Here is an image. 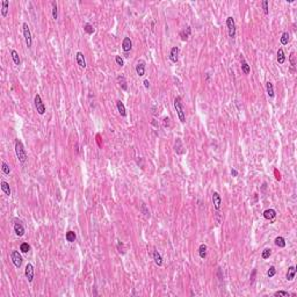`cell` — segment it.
<instances>
[{"label": "cell", "instance_id": "cell-34", "mask_svg": "<svg viewBox=\"0 0 297 297\" xmlns=\"http://www.w3.org/2000/svg\"><path fill=\"white\" fill-rule=\"evenodd\" d=\"M1 170H2V172H4V174H9V172H11V167H9V165H7L5 162H1Z\"/></svg>", "mask_w": 297, "mask_h": 297}, {"label": "cell", "instance_id": "cell-41", "mask_svg": "<svg viewBox=\"0 0 297 297\" xmlns=\"http://www.w3.org/2000/svg\"><path fill=\"white\" fill-rule=\"evenodd\" d=\"M115 62H116V64L120 65V66H123V65H124V60H123V58H122L121 56H116V57H115Z\"/></svg>", "mask_w": 297, "mask_h": 297}, {"label": "cell", "instance_id": "cell-37", "mask_svg": "<svg viewBox=\"0 0 297 297\" xmlns=\"http://www.w3.org/2000/svg\"><path fill=\"white\" fill-rule=\"evenodd\" d=\"M29 250H30V246H29V244L28 243H22L20 245V251H21L22 253H28Z\"/></svg>", "mask_w": 297, "mask_h": 297}, {"label": "cell", "instance_id": "cell-13", "mask_svg": "<svg viewBox=\"0 0 297 297\" xmlns=\"http://www.w3.org/2000/svg\"><path fill=\"white\" fill-rule=\"evenodd\" d=\"M240 63H242V71L244 72V74H248L251 72V66L248 65V63L246 62L243 55H240Z\"/></svg>", "mask_w": 297, "mask_h": 297}, {"label": "cell", "instance_id": "cell-33", "mask_svg": "<svg viewBox=\"0 0 297 297\" xmlns=\"http://www.w3.org/2000/svg\"><path fill=\"white\" fill-rule=\"evenodd\" d=\"M84 30H85L88 35L94 34V31H95V29L93 28V26H92V25H90V23H86V25L84 26Z\"/></svg>", "mask_w": 297, "mask_h": 297}, {"label": "cell", "instance_id": "cell-31", "mask_svg": "<svg viewBox=\"0 0 297 297\" xmlns=\"http://www.w3.org/2000/svg\"><path fill=\"white\" fill-rule=\"evenodd\" d=\"M51 6H52V17H54V20H57V19H58V7H57V2H56V1H52V2H51Z\"/></svg>", "mask_w": 297, "mask_h": 297}, {"label": "cell", "instance_id": "cell-27", "mask_svg": "<svg viewBox=\"0 0 297 297\" xmlns=\"http://www.w3.org/2000/svg\"><path fill=\"white\" fill-rule=\"evenodd\" d=\"M284 62H285V55H284L283 49H279L277 50V63L283 64Z\"/></svg>", "mask_w": 297, "mask_h": 297}, {"label": "cell", "instance_id": "cell-12", "mask_svg": "<svg viewBox=\"0 0 297 297\" xmlns=\"http://www.w3.org/2000/svg\"><path fill=\"white\" fill-rule=\"evenodd\" d=\"M136 73L139 77H143L145 74V62L144 60H139L136 65Z\"/></svg>", "mask_w": 297, "mask_h": 297}, {"label": "cell", "instance_id": "cell-14", "mask_svg": "<svg viewBox=\"0 0 297 297\" xmlns=\"http://www.w3.org/2000/svg\"><path fill=\"white\" fill-rule=\"evenodd\" d=\"M76 58H77V63H78V65L80 66L81 68H86V60H85V56H84V54L82 52H77V55H76Z\"/></svg>", "mask_w": 297, "mask_h": 297}, {"label": "cell", "instance_id": "cell-6", "mask_svg": "<svg viewBox=\"0 0 297 297\" xmlns=\"http://www.w3.org/2000/svg\"><path fill=\"white\" fill-rule=\"evenodd\" d=\"M11 259H12L14 266H15L16 268H20V267L22 266V257H21V254L19 253V251H12V252H11Z\"/></svg>", "mask_w": 297, "mask_h": 297}, {"label": "cell", "instance_id": "cell-35", "mask_svg": "<svg viewBox=\"0 0 297 297\" xmlns=\"http://www.w3.org/2000/svg\"><path fill=\"white\" fill-rule=\"evenodd\" d=\"M272 256V250L270 248H265L264 251H262V253H261V258L262 259H269V257Z\"/></svg>", "mask_w": 297, "mask_h": 297}, {"label": "cell", "instance_id": "cell-39", "mask_svg": "<svg viewBox=\"0 0 297 297\" xmlns=\"http://www.w3.org/2000/svg\"><path fill=\"white\" fill-rule=\"evenodd\" d=\"M262 8H264V13L266 14V15H268L269 9H268V1H267V0H264V1H262Z\"/></svg>", "mask_w": 297, "mask_h": 297}, {"label": "cell", "instance_id": "cell-8", "mask_svg": "<svg viewBox=\"0 0 297 297\" xmlns=\"http://www.w3.org/2000/svg\"><path fill=\"white\" fill-rule=\"evenodd\" d=\"M213 204H214V208L216 211H219L221 210V207H222V197L221 195L217 193V191H214L213 193Z\"/></svg>", "mask_w": 297, "mask_h": 297}, {"label": "cell", "instance_id": "cell-23", "mask_svg": "<svg viewBox=\"0 0 297 297\" xmlns=\"http://www.w3.org/2000/svg\"><path fill=\"white\" fill-rule=\"evenodd\" d=\"M153 260H154L157 266H162V257L160 256V253L158 251L153 252Z\"/></svg>", "mask_w": 297, "mask_h": 297}, {"label": "cell", "instance_id": "cell-32", "mask_svg": "<svg viewBox=\"0 0 297 297\" xmlns=\"http://www.w3.org/2000/svg\"><path fill=\"white\" fill-rule=\"evenodd\" d=\"M140 211L143 213V215L146 217V218H150V210L148 209V207H146V204L145 203H142V205H140Z\"/></svg>", "mask_w": 297, "mask_h": 297}, {"label": "cell", "instance_id": "cell-3", "mask_svg": "<svg viewBox=\"0 0 297 297\" xmlns=\"http://www.w3.org/2000/svg\"><path fill=\"white\" fill-rule=\"evenodd\" d=\"M22 29H23V36H25L26 44H27L28 48H31V45H33V37H31V33H30V29H29V26H28L27 22H23Z\"/></svg>", "mask_w": 297, "mask_h": 297}, {"label": "cell", "instance_id": "cell-2", "mask_svg": "<svg viewBox=\"0 0 297 297\" xmlns=\"http://www.w3.org/2000/svg\"><path fill=\"white\" fill-rule=\"evenodd\" d=\"M174 108L176 110V114H178V117L181 123H185L186 122V114H185V110H183V105H182V100L180 96H176L175 100H174Z\"/></svg>", "mask_w": 297, "mask_h": 297}, {"label": "cell", "instance_id": "cell-44", "mask_svg": "<svg viewBox=\"0 0 297 297\" xmlns=\"http://www.w3.org/2000/svg\"><path fill=\"white\" fill-rule=\"evenodd\" d=\"M231 175L232 176H238V171H237V170H234V168H232V170H231Z\"/></svg>", "mask_w": 297, "mask_h": 297}, {"label": "cell", "instance_id": "cell-40", "mask_svg": "<svg viewBox=\"0 0 297 297\" xmlns=\"http://www.w3.org/2000/svg\"><path fill=\"white\" fill-rule=\"evenodd\" d=\"M276 274V269H275V267L274 266H270L268 272H267V275H268V277H273L274 275Z\"/></svg>", "mask_w": 297, "mask_h": 297}, {"label": "cell", "instance_id": "cell-42", "mask_svg": "<svg viewBox=\"0 0 297 297\" xmlns=\"http://www.w3.org/2000/svg\"><path fill=\"white\" fill-rule=\"evenodd\" d=\"M256 274H257V269H253V272H252V275H251V284L254 282V279H256Z\"/></svg>", "mask_w": 297, "mask_h": 297}, {"label": "cell", "instance_id": "cell-20", "mask_svg": "<svg viewBox=\"0 0 297 297\" xmlns=\"http://www.w3.org/2000/svg\"><path fill=\"white\" fill-rule=\"evenodd\" d=\"M190 34H191V28L187 27L185 30H182V31L180 33V37H181V40L182 41H187L188 40V37L190 36Z\"/></svg>", "mask_w": 297, "mask_h": 297}, {"label": "cell", "instance_id": "cell-22", "mask_svg": "<svg viewBox=\"0 0 297 297\" xmlns=\"http://www.w3.org/2000/svg\"><path fill=\"white\" fill-rule=\"evenodd\" d=\"M1 4H2V7H1V16H2V17H6L7 14H8V6H9V4H8L7 0H4Z\"/></svg>", "mask_w": 297, "mask_h": 297}, {"label": "cell", "instance_id": "cell-15", "mask_svg": "<svg viewBox=\"0 0 297 297\" xmlns=\"http://www.w3.org/2000/svg\"><path fill=\"white\" fill-rule=\"evenodd\" d=\"M295 275H296V267H295V266L289 267V268H288V272H287V275H285L287 280H288V281H293V280L295 279Z\"/></svg>", "mask_w": 297, "mask_h": 297}, {"label": "cell", "instance_id": "cell-36", "mask_svg": "<svg viewBox=\"0 0 297 297\" xmlns=\"http://www.w3.org/2000/svg\"><path fill=\"white\" fill-rule=\"evenodd\" d=\"M289 58H290V64H291V68H290V70H291V71L294 72V71H295V66H296V59H295V52H291V54H290V57H289Z\"/></svg>", "mask_w": 297, "mask_h": 297}, {"label": "cell", "instance_id": "cell-17", "mask_svg": "<svg viewBox=\"0 0 297 297\" xmlns=\"http://www.w3.org/2000/svg\"><path fill=\"white\" fill-rule=\"evenodd\" d=\"M116 107H117L119 113L121 114V116L125 117V116H127V110H125V107H124V105H123V102H122L121 100L116 101Z\"/></svg>", "mask_w": 297, "mask_h": 297}, {"label": "cell", "instance_id": "cell-25", "mask_svg": "<svg viewBox=\"0 0 297 297\" xmlns=\"http://www.w3.org/2000/svg\"><path fill=\"white\" fill-rule=\"evenodd\" d=\"M65 238H66V240L68 243H74L76 239H77V236H76V233L73 231H68L66 234H65Z\"/></svg>", "mask_w": 297, "mask_h": 297}, {"label": "cell", "instance_id": "cell-29", "mask_svg": "<svg viewBox=\"0 0 297 297\" xmlns=\"http://www.w3.org/2000/svg\"><path fill=\"white\" fill-rule=\"evenodd\" d=\"M275 245H276L277 247H280V248L285 247V240H284L283 237H281V236L276 237V238H275Z\"/></svg>", "mask_w": 297, "mask_h": 297}, {"label": "cell", "instance_id": "cell-26", "mask_svg": "<svg viewBox=\"0 0 297 297\" xmlns=\"http://www.w3.org/2000/svg\"><path fill=\"white\" fill-rule=\"evenodd\" d=\"M117 81H119V84H120V86H121V88L123 91L128 90V85H127V80H125L124 76H119L117 77Z\"/></svg>", "mask_w": 297, "mask_h": 297}, {"label": "cell", "instance_id": "cell-38", "mask_svg": "<svg viewBox=\"0 0 297 297\" xmlns=\"http://www.w3.org/2000/svg\"><path fill=\"white\" fill-rule=\"evenodd\" d=\"M274 296L275 297H289L290 294L288 291H283V290H279L276 293H274Z\"/></svg>", "mask_w": 297, "mask_h": 297}, {"label": "cell", "instance_id": "cell-16", "mask_svg": "<svg viewBox=\"0 0 297 297\" xmlns=\"http://www.w3.org/2000/svg\"><path fill=\"white\" fill-rule=\"evenodd\" d=\"M264 217L266 218V219H268V221H272V219H274L275 217H276V211L274 210V209H267V210H265L264 211Z\"/></svg>", "mask_w": 297, "mask_h": 297}, {"label": "cell", "instance_id": "cell-28", "mask_svg": "<svg viewBox=\"0 0 297 297\" xmlns=\"http://www.w3.org/2000/svg\"><path fill=\"white\" fill-rule=\"evenodd\" d=\"M280 41H281V44H282V45H287V44L289 43V41H290V35H289V33H288V31H284L283 34L281 35Z\"/></svg>", "mask_w": 297, "mask_h": 297}, {"label": "cell", "instance_id": "cell-7", "mask_svg": "<svg viewBox=\"0 0 297 297\" xmlns=\"http://www.w3.org/2000/svg\"><path fill=\"white\" fill-rule=\"evenodd\" d=\"M14 232L19 237H22L25 234V226L20 219H14Z\"/></svg>", "mask_w": 297, "mask_h": 297}, {"label": "cell", "instance_id": "cell-9", "mask_svg": "<svg viewBox=\"0 0 297 297\" xmlns=\"http://www.w3.org/2000/svg\"><path fill=\"white\" fill-rule=\"evenodd\" d=\"M25 274H26V277L28 279V281L33 282V280H34V266L31 264H27Z\"/></svg>", "mask_w": 297, "mask_h": 297}, {"label": "cell", "instance_id": "cell-21", "mask_svg": "<svg viewBox=\"0 0 297 297\" xmlns=\"http://www.w3.org/2000/svg\"><path fill=\"white\" fill-rule=\"evenodd\" d=\"M207 253H208V247L205 244H201L200 247H199V254L202 259H205L207 258Z\"/></svg>", "mask_w": 297, "mask_h": 297}, {"label": "cell", "instance_id": "cell-45", "mask_svg": "<svg viewBox=\"0 0 297 297\" xmlns=\"http://www.w3.org/2000/svg\"><path fill=\"white\" fill-rule=\"evenodd\" d=\"M143 84H144V86H145V88H148L150 87V81L148 79H145V80L143 81Z\"/></svg>", "mask_w": 297, "mask_h": 297}, {"label": "cell", "instance_id": "cell-4", "mask_svg": "<svg viewBox=\"0 0 297 297\" xmlns=\"http://www.w3.org/2000/svg\"><path fill=\"white\" fill-rule=\"evenodd\" d=\"M226 27H228L229 37L234 39L236 37V22H234V19L232 16H229L226 19Z\"/></svg>", "mask_w": 297, "mask_h": 297}, {"label": "cell", "instance_id": "cell-1", "mask_svg": "<svg viewBox=\"0 0 297 297\" xmlns=\"http://www.w3.org/2000/svg\"><path fill=\"white\" fill-rule=\"evenodd\" d=\"M14 148H15V153H16V157H17L19 162L21 164H25L27 162V152H26V148L23 146L22 142L20 139H16Z\"/></svg>", "mask_w": 297, "mask_h": 297}, {"label": "cell", "instance_id": "cell-5", "mask_svg": "<svg viewBox=\"0 0 297 297\" xmlns=\"http://www.w3.org/2000/svg\"><path fill=\"white\" fill-rule=\"evenodd\" d=\"M34 102H35V108L37 110V113L40 115H44V113H45V106H44V103H43V101H42V99H41V96L39 94L35 95Z\"/></svg>", "mask_w": 297, "mask_h": 297}, {"label": "cell", "instance_id": "cell-18", "mask_svg": "<svg viewBox=\"0 0 297 297\" xmlns=\"http://www.w3.org/2000/svg\"><path fill=\"white\" fill-rule=\"evenodd\" d=\"M1 190L5 193V195H7V196H11V194H12V190H11V187H9V185L6 182V181H1Z\"/></svg>", "mask_w": 297, "mask_h": 297}, {"label": "cell", "instance_id": "cell-19", "mask_svg": "<svg viewBox=\"0 0 297 297\" xmlns=\"http://www.w3.org/2000/svg\"><path fill=\"white\" fill-rule=\"evenodd\" d=\"M174 150L178 154H182L183 153V145H182V142L180 138H178L175 142V145H174Z\"/></svg>", "mask_w": 297, "mask_h": 297}, {"label": "cell", "instance_id": "cell-24", "mask_svg": "<svg viewBox=\"0 0 297 297\" xmlns=\"http://www.w3.org/2000/svg\"><path fill=\"white\" fill-rule=\"evenodd\" d=\"M11 56H12V59H13L14 64L19 66V65L21 64V59H20V56L17 54V51H16V50H12V51H11Z\"/></svg>", "mask_w": 297, "mask_h": 297}, {"label": "cell", "instance_id": "cell-30", "mask_svg": "<svg viewBox=\"0 0 297 297\" xmlns=\"http://www.w3.org/2000/svg\"><path fill=\"white\" fill-rule=\"evenodd\" d=\"M266 90H267V94L269 98H273L274 96V86H273V84L268 81L267 84H266Z\"/></svg>", "mask_w": 297, "mask_h": 297}, {"label": "cell", "instance_id": "cell-11", "mask_svg": "<svg viewBox=\"0 0 297 297\" xmlns=\"http://www.w3.org/2000/svg\"><path fill=\"white\" fill-rule=\"evenodd\" d=\"M168 58H170V60H171L172 63H176V62H178V59H179V48H178V47H173V48L171 49Z\"/></svg>", "mask_w": 297, "mask_h": 297}, {"label": "cell", "instance_id": "cell-10", "mask_svg": "<svg viewBox=\"0 0 297 297\" xmlns=\"http://www.w3.org/2000/svg\"><path fill=\"white\" fill-rule=\"evenodd\" d=\"M122 49L124 52H129L132 49V42L130 40V37H124V40L122 42Z\"/></svg>", "mask_w": 297, "mask_h": 297}, {"label": "cell", "instance_id": "cell-43", "mask_svg": "<svg viewBox=\"0 0 297 297\" xmlns=\"http://www.w3.org/2000/svg\"><path fill=\"white\" fill-rule=\"evenodd\" d=\"M164 125H165V127H168V125H170V119H168V117H165V119H164Z\"/></svg>", "mask_w": 297, "mask_h": 297}]
</instances>
